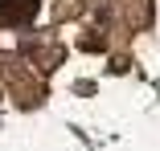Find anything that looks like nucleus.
<instances>
[{
    "instance_id": "1",
    "label": "nucleus",
    "mask_w": 160,
    "mask_h": 151,
    "mask_svg": "<svg viewBox=\"0 0 160 151\" xmlns=\"http://www.w3.org/2000/svg\"><path fill=\"white\" fill-rule=\"evenodd\" d=\"M41 0H0V25L4 29H21L37 16Z\"/></svg>"
}]
</instances>
